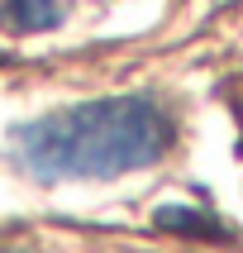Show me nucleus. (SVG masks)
<instances>
[{
	"label": "nucleus",
	"instance_id": "obj_1",
	"mask_svg": "<svg viewBox=\"0 0 243 253\" xmlns=\"http://www.w3.org/2000/svg\"><path fill=\"white\" fill-rule=\"evenodd\" d=\"M176 120L153 96H100L62 105L10 134V153L34 182H105L162 163Z\"/></svg>",
	"mask_w": 243,
	"mask_h": 253
},
{
	"label": "nucleus",
	"instance_id": "obj_2",
	"mask_svg": "<svg viewBox=\"0 0 243 253\" xmlns=\"http://www.w3.org/2000/svg\"><path fill=\"white\" fill-rule=\"evenodd\" d=\"M76 0H0V24L10 34H48L71 14Z\"/></svg>",
	"mask_w": 243,
	"mask_h": 253
}]
</instances>
